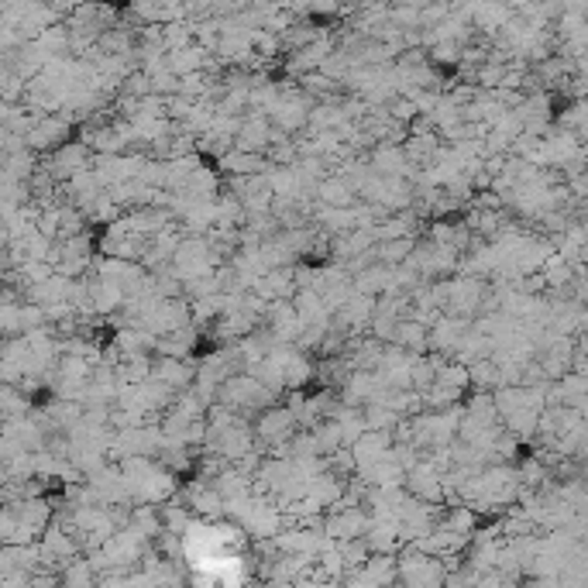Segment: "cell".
Returning a JSON list of instances; mask_svg holds the SVG:
<instances>
[{"label": "cell", "instance_id": "obj_1", "mask_svg": "<svg viewBox=\"0 0 588 588\" xmlns=\"http://www.w3.org/2000/svg\"><path fill=\"white\" fill-rule=\"evenodd\" d=\"M90 165H93V155H90V149H87L83 141H65L62 149H56V152L42 162V169L52 176V183H56V186L69 183L73 176L87 172Z\"/></svg>", "mask_w": 588, "mask_h": 588}, {"label": "cell", "instance_id": "obj_2", "mask_svg": "<svg viewBox=\"0 0 588 588\" xmlns=\"http://www.w3.org/2000/svg\"><path fill=\"white\" fill-rule=\"evenodd\" d=\"M65 138H69V121L62 114H45V118H38V121L31 124V131L25 134V149L31 155L34 152L52 155L56 149L65 145Z\"/></svg>", "mask_w": 588, "mask_h": 588}, {"label": "cell", "instance_id": "obj_3", "mask_svg": "<svg viewBox=\"0 0 588 588\" xmlns=\"http://www.w3.org/2000/svg\"><path fill=\"white\" fill-rule=\"evenodd\" d=\"M468 320H458V317H437L431 327H427V351L447 358L454 355V347L462 344V338L468 334Z\"/></svg>", "mask_w": 588, "mask_h": 588}, {"label": "cell", "instance_id": "obj_4", "mask_svg": "<svg viewBox=\"0 0 588 588\" xmlns=\"http://www.w3.org/2000/svg\"><path fill=\"white\" fill-rule=\"evenodd\" d=\"M269 145H272V124L265 121L262 114H245L238 134H234V152L262 155V158H265V149H269Z\"/></svg>", "mask_w": 588, "mask_h": 588}, {"label": "cell", "instance_id": "obj_5", "mask_svg": "<svg viewBox=\"0 0 588 588\" xmlns=\"http://www.w3.org/2000/svg\"><path fill=\"white\" fill-rule=\"evenodd\" d=\"M152 378L162 382L165 389H172V393H186L196 378V362H189V358H155Z\"/></svg>", "mask_w": 588, "mask_h": 588}, {"label": "cell", "instance_id": "obj_6", "mask_svg": "<svg viewBox=\"0 0 588 588\" xmlns=\"http://www.w3.org/2000/svg\"><path fill=\"white\" fill-rule=\"evenodd\" d=\"M176 196H183L189 203H214L220 196V172L210 169V165H196L189 172V179L176 189Z\"/></svg>", "mask_w": 588, "mask_h": 588}, {"label": "cell", "instance_id": "obj_7", "mask_svg": "<svg viewBox=\"0 0 588 588\" xmlns=\"http://www.w3.org/2000/svg\"><path fill=\"white\" fill-rule=\"evenodd\" d=\"M313 200H317L320 207H327V210H351V207H358L355 189L344 183L340 176H327V179H320V183L313 186Z\"/></svg>", "mask_w": 588, "mask_h": 588}, {"label": "cell", "instance_id": "obj_8", "mask_svg": "<svg viewBox=\"0 0 588 588\" xmlns=\"http://www.w3.org/2000/svg\"><path fill=\"white\" fill-rule=\"evenodd\" d=\"M269 169V162L262 155H245V152H231L220 158V172L231 176V179H248V176H262Z\"/></svg>", "mask_w": 588, "mask_h": 588}, {"label": "cell", "instance_id": "obj_9", "mask_svg": "<svg viewBox=\"0 0 588 588\" xmlns=\"http://www.w3.org/2000/svg\"><path fill=\"white\" fill-rule=\"evenodd\" d=\"M400 351L406 355H413V358H420L424 351H427V327L424 324H416V320H400V327H396V340H393Z\"/></svg>", "mask_w": 588, "mask_h": 588}, {"label": "cell", "instance_id": "obj_10", "mask_svg": "<svg viewBox=\"0 0 588 588\" xmlns=\"http://www.w3.org/2000/svg\"><path fill=\"white\" fill-rule=\"evenodd\" d=\"M431 59L440 62V65H458V62H462V45H454V42H437V45H431Z\"/></svg>", "mask_w": 588, "mask_h": 588}]
</instances>
